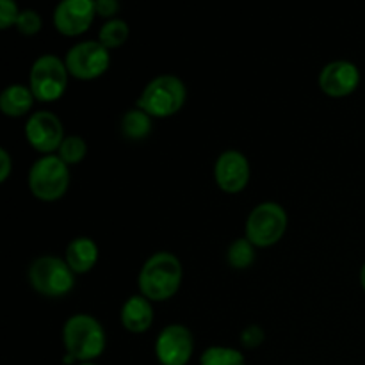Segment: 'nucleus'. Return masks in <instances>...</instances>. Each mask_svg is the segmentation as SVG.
<instances>
[{"mask_svg":"<svg viewBox=\"0 0 365 365\" xmlns=\"http://www.w3.org/2000/svg\"><path fill=\"white\" fill-rule=\"evenodd\" d=\"M128 38V25L123 20H110L100 29V43L109 48H118Z\"/></svg>","mask_w":365,"mask_h":365,"instance_id":"obj_20","label":"nucleus"},{"mask_svg":"<svg viewBox=\"0 0 365 365\" xmlns=\"http://www.w3.org/2000/svg\"><path fill=\"white\" fill-rule=\"evenodd\" d=\"M68 84L66 64L56 56H41L31 70V91L36 100L53 102L61 98Z\"/></svg>","mask_w":365,"mask_h":365,"instance_id":"obj_7","label":"nucleus"},{"mask_svg":"<svg viewBox=\"0 0 365 365\" xmlns=\"http://www.w3.org/2000/svg\"><path fill=\"white\" fill-rule=\"evenodd\" d=\"M214 177L225 192L234 195V192L242 191L250 180L248 160L241 152H235V150L223 152L217 157L216 166H214Z\"/></svg>","mask_w":365,"mask_h":365,"instance_id":"obj_12","label":"nucleus"},{"mask_svg":"<svg viewBox=\"0 0 365 365\" xmlns=\"http://www.w3.org/2000/svg\"><path fill=\"white\" fill-rule=\"evenodd\" d=\"M185 103V86L173 75H163L150 82L138 100V109L148 116L168 118L178 113Z\"/></svg>","mask_w":365,"mask_h":365,"instance_id":"obj_3","label":"nucleus"},{"mask_svg":"<svg viewBox=\"0 0 365 365\" xmlns=\"http://www.w3.org/2000/svg\"><path fill=\"white\" fill-rule=\"evenodd\" d=\"M241 341L246 348H257V346L262 344L264 341V334L259 327H250L242 331Z\"/></svg>","mask_w":365,"mask_h":365,"instance_id":"obj_24","label":"nucleus"},{"mask_svg":"<svg viewBox=\"0 0 365 365\" xmlns=\"http://www.w3.org/2000/svg\"><path fill=\"white\" fill-rule=\"evenodd\" d=\"M109 52L102 43L96 41H82L71 46L66 53L68 73L82 81H91L106 73L109 68Z\"/></svg>","mask_w":365,"mask_h":365,"instance_id":"obj_8","label":"nucleus"},{"mask_svg":"<svg viewBox=\"0 0 365 365\" xmlns=\"http://www.w3.org/2000/svg\"><path fill=\"white\" fill-rule=\"evenodd\" d=\"M82 365H95V364H82Z\"/></svg>","mask_w":365,"mask_h":365,"instance_id":"obj_28","label":"nucleus"},{"mask_svg":"<svg viewBox=\"0 0 365 365\" xmlns=\"http://www.w3.org/2000/svg\"><path fill=\"white\" fill-rule=\"evenodd\" d=\"M98 259V248L95 242L88 237H78L68 245L66 248V264L73 273L82 274L93 269Z\"/></svg>","mask_w":365,"mask_h":365,"instance_id":"obj_15","label":"nucleus"},{"mask_svg":"<svg viewBox=\"0 0 365 365\" xmlns=\"http://www.w3.org/2000/svg\"><path fill=\"white\" fill-rule=\"evenodd\" d=\"M227 259L228 264L235 269H246L255 260V250H253V245L248 239H237L228 248Z\"/></svg>","mask_w":365,"mask_h":365,"instance_id":"obj_19","label":"nucleus"},{"mask_svg":"<svg viewBox=\"0 0 365 365\" xmlns=\"http://www.w3.org/2000/svg\"><path fill=\"white\" fill-rule=\"evenodd\" d=\"M63 337L68 355L86 364L88 360L102 355L106 348V334L102 324L95 317L86 314H78L66 321Z\"/></svg>","mask_w":365,"mask_h":365,"instance_id":"obj_2","label":"nucleus"},{"mask_svg":"<svg viewBox=\"0 0 365 365\" xmlns=\"http://www.w3.org/2000/svg\"><path fill=\"white\" fill-rule=\"evenodd\" d=\"M182 282V266L171 253L160 252L150 257L139 273V289L152 302H166L178 291Z\"/></svg>","mask_w":365,"mask_h":365,"instance_id":"obj_1","label":"nucleus"},{"mask_svg":"<svg viewBox=\"0 0 365 365\" xmlns=\"http://www.w3.org/2000/svg\"><path fill=\"white\" fill-rule=\"evenodd\" d=\"M200 362L202 365H246L241 351L234 348H223V346L205 349Z\"/></svg>","mask_w":365,"mask_h":365,"instance_id":"obj_18","label":"nucleus"},{"mask_svg":"<svg viewBox=\"0 0 365 365\" xmlns=\"http://www.w3.org/2000/svg\"><path fill=\"white\" fill-rule=\"evenodd\" d=\"M70 185V171L59 157L46 155L36 160L29 173V187L36 198L43 202H56Z\"/></svg>","mask_w":365,"mask_h":365,"instance_id":"obj_4","label":"nucleus"},{"mask_svg":"<svg viewBox=\"0 0 365 365\" xmlns=\"http://www.w3.org/2000/svg\"><path fill=\"white\" fill-rule=\"evenodd\" d=\"M32 100H34V95H32L31 88H25L21 84L9 86L0 95V109L6 116H24L32 107Z\"/></svg>","mask_w":365,"mask_h":365,"instance_id":"obj_16","label":"nucleus"},{"mask_svg":"<svg viewBox=\"0 0 365 365\" xmlns=\"http://www.w3.org/2000/svg\"><path fill=\"white\" fill-rule=\"evenodd\" d=\"M95 9L100 16L110 18L120 11V4L116 0H98V2H95Z\"/></svg>","mask_w":365,"mask_h":365,"instance_id":"obj_25","label":"nucleus"},{"mask_svg":"<svg viewBox=\"0 0 365 365\" xmlns=\"http://www.w3.org/2000/svg\"><path fill=\"white\" fill-rule=\"evenodd\" d=\"M360 282H362V287H364V291H365V264H364L362 271H360Z\"/></svg>","mask_w":365,"mask_h":365,"instance_id":"obj_27","label":"nucleus"},{"mask_svg":"<svg viewBox=\"0 0 365 365\" xmlns=\"http://www.w3.org/2000/svg\"><path fill=\"white\" fill-rule=\"evenodd\" d=\"M95 14L91 0H63L53 11V25L61 34L78 36L88 31Z\"/></svg>","mask_w":365,"mask_h":365,"instance_id":"obj_11","label":"nucleus"},{"mask_svg":"<svg viewBox=\"0 0 365 365\" xmlns=\"http://www.w3.org/2000/svg\"><path fill=\"white\" fill-rule=\"evenodd\" d=\"M121 323L132 334H143L153 323V310L145 296H132L121 309Z\"/></svg>","mask_w":365,"mask_h":365,"instance_id":"obj_14","label":"nucleus"},{"mask_svg":"<svg viewBox=\"0 0 365 365\" xmlns=\"http://www.w3.org/2000/svg\"><path fill=\"white\" fill-rule=\"evenodd\" d=\"M155 353L163 365H185L192 355L191 331L182 324H170L160 331Z\"/></svg>","mask_w":365,"mask_h":365,"instance_id":"obj_9","label":"nucleus"},{"mask_svg":"<svg viewBox=\"0 0 365 365\" xmlns=\"http://www.w3.org/2000/svg\"><path fill=\"white\" fill-rule=\"evenodd\" d=\"M25 135L38 152L50 153L53 150H59L63 145V123L56 114L48 110H39L29 118L25 125Z\"/></svg>","mask_w":365,"mask_h":365,"instance_id":"obj_10","label":"nucleus"},{"mask_svg":"<svg viewBox=\"0 0 365 365\" xmlns=\"http://www.w3.org/2000/svg\"><path fill=\"white\" fill-rule=\"evenodd\" d=\"M150 130H152V120L145 110L134 109L125 113L123 120H121V132L125 138L139 141V139H145Z\"/></svg>","mask_w":365,"mask_h":365,"instance_id":"obj_17","label":"nucleus"},{"mask_svg":"<svg viewBox=\"0 0 365 365\" xmlns=\"http://www.w3.org/2000/svg\"><path fill=\"white\" fill-rule=\"evenodd\" d=\"M16 27L21 34L34 36L41 29V18H39V14L36 11H21L20 16H18Z\"/></svg>","mask_w":365,"mask_h":365,"instance_id":"obj_22","label":"nucleus"},{"mask_svg":"<svg viewBox=\"0 0 365 365\" xmlns=\"http://www.w3.org/2000/svg\"><path fill=\"white\" fill-rule=\"evenodd\" d=\"M86 152H88V146H86L84 139L78 135H70V138H64L63 145H61L59 159L64 164H77L84 159Z\"/></svg>","mask_w":365,"mask_h":365,"instance_id":"obj_21","label":"nucleus"},{"mask_svg":"<svg viewBox=\"0 0 365 365\" xmlns=\"http://www.w3.org/2000/svg\"><path fill=\"white\" fill-rule=\"evenodd\" d=\"M20 11H18L16 4L11 0H2L0 2V29H7L9 25L16 24Z\"/></svg>","mask_w":365,"mask_h":365,"instance_id":"obj_23","label":"nucleus"},{"mask_svg":"<svg viewBox=\"0 0 365 365\" xmlns=\"http://www.w3.org/2000/svg\"><path fill=\"white\" fill-rule=\"evenodd\" d=\"M287 228V214L278 203H260L252 210L246 221V239L257 248L273 246L284 237Z\"/></svg>","mask_w":365,"mask_h":365,"instance_id":"obj_5","label":"nucleus"},{"mask_svg":"<svg viewBox=\"0 0 365 365\" xmlns=\"http://www.w3.org/2000/svg\"><path fill=\"white\" fill-rule=\"evenodd\" d=\"M11 166H13V163H11L9 153L2 148L0 150V182L7 180V177L11 173Z\"/></svg>","mask_w":365,"mask_h":365,"instance_id":"obj_26","label":"nucleus"},{"mask_svg":"<svg viewBox=\"0 0 365 365\" xmlns=\"http://www.w3.org/2000/svg\"><path fill=\"white\" fill-rule=\"evenodd\" d=\"M31 285L43 296L59 298L73 289V271L57 257H39L29 269Z\"/></svg>","mask_w":365,"mask_h":365,"instance_id":"obj_6","label":"nucleus"},{"mask_svg":"<svg viewBox=\"0 0 365 365\" xmlns=\"http://www.w3.org/2000/svg\"><path fill=\"white\" fill-rule=\"evenodd\" d=\"M360 71L359 68L348 61H335L323 68L319 77V86L328 96L341 98L348 96L359 88Z\"/></svg>","mask_w":365,"mask_h":365,"instance_id":"obj_13","label":"nucleus"}]
</instances>
